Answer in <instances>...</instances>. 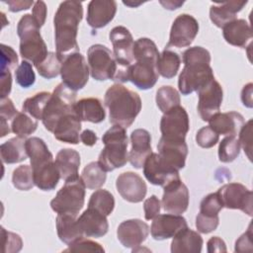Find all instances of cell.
<instances>
[{
  "label": "cell",
  "mask_w": 253,
  "mask_h": 253,
  "mask_svg": "<svg viewBox=\"0 0 253 253\" xmlns=\"http://www.w3.org/2000/svg\"><path fill=\"white\" fill-rule=\"evenodd\" d=\"M0 87H1V99H5L11 92L12 88V75L10 71L1 72L0 74Z\"/></svg>",
  "instance_id": "obj_57"
},
{
  "label": "cell",
  "mask_w": 253,
  "mask_h": 253,
  "mask_svg": "<svg viewBox=\"0 0 253 253\" xmlns=\"http://www.w3.org/2000/svg\"><path fill=\"white\" fill-rule=\"evenodd\" d=\"M26 150L31 161L35 185L42 191L53 190L58 184L60 174L45 142L40 137H31L26 140Z\"/></svg>",
  "instance_id": "obj_4"
},
{
  "label": "cell",
  "mask_w": 253,
  "mask_h": 253,
  "mask_svg": "<svg viewBox=\"0 0 253 253\" xmlns=\"http://www.w3.org/2000/svg\"><path fill=\"white\" fill-rule=\"evenodd\" d=\"M180 64L181 58L179 54L169 48H165L158 57L157 70L162 77L170 79L177 74Z\"/></svg>",
  "instance_id": "obj_35"
},
{
  "label": "cell",
  "mask_w": 253,
  "mask_h": 253,
  "mask_svg": "<svg viewBox=\"0 0 253 253\" xmlns=\"http://www.w3.org/2000/svg\"><path fill=\"white\" fill-rule=\"evenodd\" d=\"M40 29L32 14H25L17 26V34L20 38V54L23 59L31 61L35 66L42 62L49 52L41 36Z\"/></svg>",
  "instance_id": "obj_5"
},
{
  "label": "cell",
  "mask_w": 253,
  "mask_h": 253,
  "mask_svg": "<svg viewBox=\"0 0 253 253\" xmlns=\"http://www.w3.org/2000/svg\"><path fill=\"white\" fill-rule=\"evenodd\" d=\"M76 92L63 83L58 84L51 93L42 115V124L48 131L52 132L56 123L64 116L75 112Z\"/></svg>",
  "instance_id": "obj_8"
},
{
  "label": "cell",
  "mask_w": 253,
  "mask_h": 253,
  "mask_svg": "<svg viewBox=\"0 0 253 253\" xmlns=\"http://www.w3.org/2000/svg\"><path fill=\"white\" fill-rule=\"evenodd\" d=\"M199 32L198 21L189 14L179 15L173 22L170 38L166 47H185L189 46Z\"/></svg>",
  "instance_id": "obj_15"
},
{
  "label": "cell",
  "mask_w": 253,
  "mask_h": 253,
  "mask_svg": "<svg viewBox=\"0 0 253 253\" xmlns=\"http://www.w3.org/2000/svg\"><path fill=\"white\" fill-rule=\"evenodd\" d=\"M55 223L59 239L67 245L78 238L84 237L79 229L76 214L57 213Z\"/></svg>",
  "instance_id": "obj_33"
},
{
  "label": "cell",
  "mask_w": 253,
  "mask_h": 253,
  "mask_svg": "<svg viewBox=\"0 0 253 253\" xmlns=\"http://www.w3.org/2000/svg\"><path fill=\"white\" fill-rule=\"evenodd\" d=\"M18 64V55L16 51L9 45L1 43V59H0V71H10L14 69Z\"/></svg>",
  "instance_id": "obj_50"
},
{
  "label": "cell",
  "mask_w": 253,
  "mask_h": 253,
  "mask_svg": "<svg viewBox=\"0 0 253 253\" xmlns=\"http://www.w3.org/2000/svg\"><path fill=\"white\" fill-rule=\"evenodd\" d=\"M240 143L235 136H226L218 146V158L221 162L229 163L235 160L240 153Z\"/></svg>",
  "instance_id": "obj_43"
},
{
  "label": "cell",
  "mask_w": 253,
  "mask_h": 253,
  "mask_svg": "<svg viewBox=\"0 0 253 253\" xmlns=\"http://www.w3.org/2000/svg\"><path fill=\"white\" fill-rule=\"evenodd\" d=\"M81 179L86 188L91 190L100 189L106 182V171L100 166L99 162H91L82 171Z\"/></svg>",
  "instance_id": "obj_36"
},
{
  "label": "cell",
  "mask_w": 253,
  "mask_h": 253,
  "mask_svg": "<svg viewBox=\"0 0 253 253\" xmlns=\"http://www.w3.org/2000/svg\"><path fill=\"white\" fill-rule=\"evenodd\" d=\"M77 223L84 237H102L109 229L107 216L91 208H88L77 217Z\"/></svg>",
  "instance_id": "obj_22"
},
{
  "label": "cell",
  "mask_w": 253,
  "mask_h": 253,
  "mask_svg": "<svg viewBox=\"0 0 253 253\" xmlns=\"http://www.w3.org/2000/svg\"><path fill=\"white\" fill-rule=\"evenodd\" d=\"M89 66L80 52H74L62 59L60 75L62 83L73 91L82 89L89 79Z\"/></svg>",
  "instance_id": "obj_11"
},
{
  "label": "cell",
  "mask_w": 253,
  "mask_h": 253,
  "mask_svg": "<svg viewBox=\"0 0 253 253\" xmlns=\"http://www.w3.org/2000/svg\"><path fill=\"white\" fill-rule=\"evenodd\" d=\"M88 208L94 209L108 216L113 212L115 208L114 196L107 190L97 189L90 197Z\"/></svg>",
  "instance_id": "obj_38"
},
{
  "label": "cell",
  "mask_w": 253,
  "mask_h": 253,
  "mask_svg": "<svg viewBox=\"0 0 253 253\" xmlns=\"http://www.w3.org/2000/svg\"><path fill=\"white\" fill-rule=\"evenodd\" d=\"M198 111L203 121L209 122L215 114L219 113L222 103L223 91L220 84L213 78L202 86L198 91Z\"/></svg>",
  "instance_id": "obj_14"
},
{
  "label": "cell",
  "mask_w": 253,
  "mask_h": 253,
  "mask_svg": "<svg viewBox=\"0 0 253 253\" xmlns=\"http://www.w3.org/2000/svg\"><path fill=\"white\" fill-rule=\"evenodd\" d=\"M117 61V72L114 80L119 82L129 81V68L133 61V39L130 32L123 26L112 29L109 34Z\"/></svg>",
  "instance_id": "obj_7"
},
{
  "label": "cell",
  "mask_w": 253,
  "mask_h": 253,
  "mask_svg": "<svg viewBox=\"0 0 253 253\" xmlns=\"http://www.w3.org/2000/svg\"><path fill=\"white\" fill-rule=\"evenodd\" d=\"M81 121L76 112L70 113L61 118L53 128L54 137L62 142L77 144L80 139Z\"/></svg>",
  "instance_id": "obj_26"
},
{
  "label": "cell",
  "mask_w": 253,
  "mask_h": 253,
  "mask_svg": "<svg viewBox=\"0 0 253 253\" xmlns=\"http://www.w3.org/2000/svg\"><path fill=\"white\" fill-rule=\"evenodd\" d=\"M105 249L100 243L81 237L68 244V248L64 252H104Z\"/></svg>",
  "instance_id": "obj_48"
},
{
  "label": "cell",
  "mask_w": 253,
  "mask_h": 253,
  "mask_svg": "<svg viewBox=\"0 0 253 253\" xmlns=\"http://www.w3.org/2000/svg\"><path fill=\"white\" fill-rule=\"evenodd\" d=\"M222 208L223 205L217 192L211 193L202 200L200 205V213L210 216H217Z\"/></svg>",
  "instance_id": "obj_46"
},
{
  "label": "cell",
  "mask_w": 253,
  "mask_h": 253,
  "mask_svg": "<svg viewBox=\"0 0 253 253\" xmlns=\"http://www.w3.org/2000/svg\"><path fill=\"white\" fill-rule=\"evenodd\" d=\"M116 188L122 198L129 203H139L146 195L147 187L143 179L134 172H124L116 181Z\"/></svg>",
  "instance_id": "obj_18"
},
{
  "label": "cell",
  "mask_w": 253,
  "mask_h": 253,
  "mask_svg": "<svg viewBox=\"0 0 253 253\" xmlns=\"http://www.w3.org/2000/svg\"><path fill=\"white\" fill-rule=\"evenodd\" d=\"M17 114H18V111L16 110V108L10 98L7 97L5 99H1L0 121H5L8 123L10 120L12 121Z\"/></svg>",
  "instance_id": "obj_54"
},
{
  "label": "cell",
  "mask_w": 253,
  "mask_h": 253,
  "mask_svg": "<svg viewBox=\"0 0 253 253\" xmlns=\"http://www.w3.org/2000/svg\"><path fill=\"white\" fill-rule=\"evenodd\" d=\"M247 1H225L212 4L210 8L211 21L217 27L223 28L236 19V14L242 10Z\"/></svg>",
  "instance_id": "obj_29"
},
{
  "label": "cell",
  "mask_w": 253,
  "mask_h": 253,
  "mask_svg": "<svg viewBox=\"0 0 253 253\" xmlns=\"http://www.w3.org/2000/svg\"><path fill=\"white\" fill-rule=\"evenodd\" d=\"M189 116L180 105L164 113L160 121V130L163 138L184 140L189 131Z\"/></svg>",
  "instance_id": "obj_13"
},
{
  "label": "cell",
  "mask_w": 253,
  "mask_h": 253,
  "mask_svg": "<svg viewBox=\"0 0 253 253\" xmlns=\"http://www.w3.org/2000/svg\"><path fill=\"white\" fill-rule=\"evenodd\" d=\"M161 204L158 198L155 195L150 196L147 198L143 203V210H144V216L146 220L153 219L156 215L160 212Z\"/></svg>",
  "instance_id": "obj_53"
},
{
  "label": "cell",
  "mask_w": 253,
  "mask_h": 253,
  "mask_svg": "<svg viewBox=\"0 0 253 253\" xmlns=\"http://www.w3.org/2000/svg\"><path fill=\"white\" fill-rule=\"evenodd\" d=\"M149 231L150 229L146 222L138 218H133L125 220L119 225L117 236L124 247L133 249L145 241Z\"/></svg>",
  "instance_id": "obj_19"
},
{
  "label": "cell",
  "mask_w": 253,
  "mask_h": 253,
  "mask_svg": "<svg viewBox=\"0 0 253 253\" xmlns=\"http://www.w3.org/2000/svg\"><path fill=\"white\" fill-rule=\"evenodd\" d=\"M252 90H253V84L248 83L245 85L241 91V101L243 105L247 108L253 107V100H252Z\"/></svg>",
  "instance_id": "obj_60"
},
{
  "label": "cell",
  "mask_w": 253,
  "mask_h": 253,
  "mask_svg": "<svg viewBox=\"0 0 253 253\" xmlns=\"http://www.w3.org/2000/svg\"><path fill=\"white\" fill-rule=\"evenodd\" d=\"M188 227L187 220L181 214H158L153 218L150 233L155 240H164L174 237L179 231Z\"/></svg>",
  "instance_id": "obj_20"
},
{
  "label": "cell",
  "mask_w": 253,
  "mask_h": 253,
  "mask_svg": "<svg viewBox=\"0 0 253 253\" xmlns=\"http://www.w3.org/2000/svg\"><path fill=\"white\" fill-rule=\"evenodd\" d=\"M252 223L249 224V227L245 233H243L235 242V252H246L252 251Z\"/></svg>",
  "instance_id": "obj_55"
},
{
  "label": "cell",
  "mask_w": 253,
  "mask_h": 253,
  "mask_svg": "<svg viewBox=\"0 0 253 253\" xmlns=\"http://www.w3.org/2000/svg\"><path fill=\"white\" fill-rule=\"evenodd\" d=\"M38 122L25 112H18L11 122V130L20 137H27L36 131Z\"/></svg>",
  "instance_id": "obj_40"
},
{
  "label": "cell",
  "mask_w": 253,
  "mask_h": 253,
  "mask_svg": "<svg viewBox=\"0 0 253 253\" xmlns=\"http://www.w3.org/2000/svg\"><path fill=\"white\" fill-rule=\"evenodd\" d=\"M183 1H160V4L164 6L165 9H168V10H175V9H178L181 5H183Z\"/></svg>",
  "instance_id": "obj_62"
},
{
  "label": "cell",
  "mask_w": 253,
  "mask_h": 253,
  "mask_svg": "<svg viewBox=\"0 0 253 253\" xmlns=\"http://www.w3.org/2000/svg\"><path fill=\"white\" fill-rule=\"evenodd\" d=\"M82 17L83 7L79 1H63L57 8L53 24L56 53L61 60L71 53L79 52L77 32Z\"/></svg>",
  "instance_id": "obj_1"
},
{
  "label": "cell",
  "mask_w": 253,
  "mask_h": 253,
  "mask_svg": "<svg viewBox=\"0 0 253 253\" xmlns=\"http://www.w3.org/2000/svg\"><path fill=\"white\" fill-rule=\"evenodd\" d=\"M12 183L14 187L20 191H29L34 185V173L32 166L21 165L13 171Z\"/></svg>",
  "instance_id": "obj_44"
},
{
  "label": "cell",
  "mask_w": 253,
  "mask_h": 253,
  "mask_svg": "<svg viewBox=\"0 0 253 253\" xmlns=\"http://www.w3.org/2000/svg\"><path fill=\"white\" fill-rule=\"evenodd\" d=\"M219 223V218L217 216H210L200 213L196 217V227L201 233H210L216 229Z\"/></svg>",
  "instance_id": "obj_52"
},
{
  "label": "cell",
  "mask_w": 253,
  "mask_h": 253,
  "mask_svg": "<svg viewBox=\"0 0 253 253\" xmlns=\"http://www.w3.org/2000/svg\"><path fill=\"white\" fill-rule=\"evenodd\" d=\"M209 124L217 134L235 136L244 125V118L237 112L217 113L210 119Z\"/></svg>",
  "instance_id": "obj_27"
},
{
  "label": "cell",
  "mask_w": 253,
  "mask_h": 253,
  "mask_svg": "<svg viewBox=\"0 0 253 253\" xmlns=\"http://www.w3.org/2000/svg\"><path fill=\"white\" fill-rule=\"evenodd\" d=\"M158 154L170 166L178 171L185 167L186 158L188 155V146L186 140L166 139L161 137L158 145Z\"/></svg>",
  "instance_id": "obj_21"
},
{
  "label": "cell",
  "mask_w": 253,
  "mask_h": 253,
  "mask_svg": "<svg viewBox=\"0 0 253 253\" xmlns=\"http://www.w3.org/2000/svg\"><path fill=\"white\" fill-rule=\"evenodd\" d=\"M132 53L135 61L150 60L157 62L160 55L155 42L148 38H140L134 42Z\"/></svg>",
  "instance_id": "obj_39"
},
{
  "label": "cell",
  "mask_w": 253,
  "mask_h": 253,
  "mask_svg": "<svg viewBox=\"0 0 253 253\" xmlns=\"http://www.w3.org/2000/svg\"><path fill=\"white\" fill-rule=\"evenodd\" d=\"M5 4L8 5L9 10L11 12H20L23 10H28L34 5V1L31 0H9V1H4Z\"/></svg>",
  "instance_id": "obj_58"
},
{
  "label": "cell",
  "mask_w": 253,
  "mask_h": 253,
  "mask_svg": "<svg viewBox=\"0 0 253 253\" xmlns=\"http://www.w3.org/2000/svg\"><path fill=\"white\" fill-rule=\"evenodd\" d=\"M130 142L131 149L128 153V160L134 168L140 169L146 158L152 153L151 135L146 129L137 128L131 132Z\"/></svg>",
  "instance_id": "obj_24"
},
{
  "label": "cell",
  "mask_w": 253,
  "mask_h": 253,
  "mask_svg": "<svg viewBox=\"0 0 253 253\" xmlns=\"http://www.w3.org/2000/svg\"><path fill=\"white\" fill-rule=\"evenodd\" d=\"M143 174L147 181L156 186H166L173 180L179 179V171L167 164L158 153H151L143 164Z\"/></svg>",
  "instance_id": "obj_16"
},
{
  "label": "cell",
  "mask_w": 253,
  "mask_h": 253,
  "mask_svg": "<svg viewBox=\"0 0 253 253\" xmlns=\"http://www.w3.org/2000/svg\"><path fill=\"white\" fill-rule=\"evenodd\" d=\"M208 252L214 253V252H226V246L224 241L219 238L218 236H213L208 241Z\"/></svg>",
  "instance_id": "obj_59"
},
{
  "label": "cell",
  "mask_w": 253,
  "mask_h": 253,
  "mask_svg": "<svg viewBox=\"0 0 253 253\" xmlns=\"http://www.w3.org/2000/svg\"><path fill=\"white\" fill-rule=\"evenodd\" d=\"M15 77L17 83L23 88H29L34 85L36 81V75L32 64L27 60H23L15 71Z\"/></svg>",
  "instance_id": "obj_45"
},
{
  "label": "cell",
  "mask_w": 253,
  "mask_h": 253,
  "mask_svg": "<svg viewBox=\"0 0 253 253\" xmlns=\"http://www.w3.org/2000/svg\"><path fill=\"white\" fill-rule=\"evenodd\" d=\"M219 139V134H217L210 126H203L200 128L196 134V141L198 145L203 148H211L214 146Z\"/></svg>",
  "instance_id": "obj_49"
},
{
  "label": "cell",
  "mask_w": 253,
  "mask_h": 253,
  "mask_svg": "<svg viewBox=\"0 0 253 253\" xmlns=\"http://www.w3.org/2000/svg\"><path fill=\"white\" fill-rule=\"evenodd\" d=\"M102 141L105 146L99 155L100 166L106 172L125 166L128 161L126 128L113 126L103 134Z\"/></svg>",
  "instance_id": "obj_6"
},
{
  "label": "cell",
  "mask_w": 253,
  "mask_h": 253,
  "mask_svg": "<svg viewBox=\"0 0 253 253\" xmlns=\"http://www.w3.org/2000/svg\"><path fill=\"white\" fill-rule=\"evenodd\" d=\"M51 93L40 92L25 100L22 105L23 112L34 118L35 120H42L44 108L50 99Z\"/></svg>",
  "instance_id": "obj_37"
},
{
  "label": "cell",
  "mask_w": 253,
  "mask_h": 253,
  "mask_svg": "<svg viewBox=\"0 0 253 253\" xmlns=\"http://www.w3.org/2000/svg\"><path fill=\"white\" fill-rule=\"evenodd\" d=\"M32 16L37 25L42 28L46 19V5L43 1H37L33 7Z\"/></svg>",
  "instance_id": "obj_56"
},
{
  "label": "cell",
  "mask_w": 253,
  "mask_h": 253,
  "mask_svg": "<svg viewBox=\"0 0 253 253\" xmlns=\"http://www.w3.org/2000/svg\"><path fill=\"white\" fill-rule=\"evenodd\" d=\"M222 35L226 42L231 45L245 48L251 44L253 38L250 25L243 19H235L222 28Z\"/></svg>",
  "instance_id": "obj_28"
},
{
  "label": "cell",
  "mask_w": 253,
  "mask_h": 253,
  "mask_svg": "<svg viewBox=\"0 0 253 253\" xmlns=\"http://www.w3.org/2000/svg\"><path fill=\"white\" fill-rule=\"evenodd\" d=\"M75 112L82 122L99 124L106 118V112L97 98H84L76 102Z\"/></svg>",
  "instance_id": "obj_32"
},
{
  "label": "cell",
  "mask_w": 253,
  "mask_h": 253,
  "mask_svg": "<svg viewBox=\"0 0 253 253\" xmlns=\"http://www.w3.org/2000/svg\"><path fill=\"white\" fill-rule=\"evenodd\" d=\"M202 247V236L188 227L179 231L171 242L172 253H200Z\"/></svg>",
  "instance_id": "obj_30"
},
{
  "label": "cell",
  "mask_w": 253,
  "mask_h": 253,
  "mask_svg": "<svg viewBox=\"0 0 253 253\" xmlns=\"http://www.w3.org/2000/svg\"><path fill=\"white\" fill-rule=\"evenodd\" d=\"M1 159L3 163H19L27 159L26 140L23 137H13L0 145Z\"/></svg>",
  "instance_id": "obj_34"
},
{
  "label": "cell",
  "mask_w": 253,
  "mask_h": 253,
  "mask_svg": "<svg viewBox=\"0 0 253 253\" xmlns=\"http://www.w3.org/2000/svg\"><path fill=\"white\" fill-rule=\"evenodd\" d=\"M97 134L91 129H85L80 133V140L87 146H93L97 142Z\"/></svg>",
  "instance_id": "obj_61"
},
{
  "label": "cell",
  "mask_w": 253,
  "mask_h": 253,
  "mask_svg": "<svg viewBox=\"0 0 253 253\" xmlns=\"http://www.w3.org/2000/svg\"><path fill=\"white\" fill-rule=\"evenodd\" d=\"M117 2L114 0H92L87 8V24L93 29L107 26L115 17Z\"/></svg>",
  "instance_id": "obj_23"
},
{
  "label": "cell",
  "mask_w": 253,
  "mask_h": 253,
  "mask_svg": "<svg viewBox=\"0 0 253 253\" xmlns=\"http://www.w3.org/2000/svg\"><path fill=\"white\" fill-rule=\"evenodd\" d=\"M61 58L57 55L56 52L49 51L45 59L35 66L39 74L46 79H51L60 74L61 69Z\"/></svg>",
  "instance_id": "obj_42"
},
{
  "label": "cell",
  "mask_w": 253,
  "mask_h": 253,
  "mask_svg": "<svg viewBox=\"0 0 253 253\" xmlns=\"http://www.w3.org/2000/svg\"><path fill=\"white\" fill-rule=\"evenodd\" d=\"M159 73L157 62L150 60H137L129 68V81L138 89L147 90L157 82Z\"/></svg>",
  "instance_id": "obj_25"
},
{
  "label": "cell",
  "mask_w": 253,
  "mask_h": 253,
  "mask_svg": "<svg viewBox=\"0 0 253 253\" xmlns=\"http://www.w3.org/2000/svg\"><path fill=\"white\" fill-rule=\"evenodd\" d=\"M90 75L98 81L114 80L117 72V61L112 51L103 44L91 45L87 51Z\"/></svg>",
  "instance_id": "obj_10"
},
{
  "label": "cell",
  "mask_w": 253,
  "mask_h": 253,
  "mask_svg": "<svg viewBox=\"0 0 253 253\" xmlns=\"http://www.w3.org/2000/svg\"><path fill=\"white\" fill-rule=\"evenodd\" d=\"M217 194L222 202L223 208L240 210L248 215H252L253 195L244 185L240 183H228L219 188Z\"/></svg>",
  "instance_id": "obj_12"
},
{
  "label": "cell",
  "mask_w": 253,
  "mask_h": 253,
  "mask_svg": "<svg viewBox=\"0 0 253 253\" xmlns=\"http://www.w3.org/2000/svg\"><path fill=\"white\" fill-rule=\"evenodd\" d=\"M162 207L165 211L174 214L184 213L189 206V190L181 179L173 180L163 187Z\"/></svg>",
  "instance_id": "obj_17"
},
{
  "label": "cell",
  "mask_w": 253,
  "mask_h": 253,
  "mask_svg": "<svg viewBox=\"0 0 253 253\" xmlns=\"http://www.w3.org/2000/svg\"><path fill=\"white\" fill-rule=\"evenodd\" d=\"M1 240L3 253H16L23 247V241L19 234L6 230L1 227Z\"/></svg>",
  "instance_id": "obj_47"
},
{
  "label": "cell",
  "mask_w": 253,
  "mask_h": 253,
  "mask_svg": "<svg viewBox=\"0 0 253 253\" xmlns=\"http://www.w3.org/2000/svg\"><path fill=\"white\" fill-rule=\"evenodd\" d=\"M85 185L81 176L65 181L64 186L57 192L50 202V207L57 213H72L78 215L84 206Z\"/></svg>",
  "instance_id": "obj_9"
},
{
  "label": "cell",
  "mask_w": 253,
  "mask_h": 253,
  "mask_svg": "<svg viewBox=\"0 0 253 253\" xmlns=\"http://www.w3.org/2000/svg\"><path fill=\"white\" fill-rule=\"evenodd\" d=\"M104 103L109 109L110 123L127 128L141 110L139 95L122 84H114L105 93Z\"/></svg>",
  "instance_id": "obj_3"
},
{
  "label": "cell",
  "mask_w": 253,
  "mask_h": 253,
  "mask_svg": "<svg viewBox=\"0 0 253 253\" xmlns=\"http://www.w3.org/2000/svg\"><path fill=\"white\" fill-rule=\"evenodd\" d=\"M156 105L162 113H166L180 105V95L172 86H162L156 92Z\"/></svg>",
  "instance_id": "obj_41"
},
{
  "label": "cell",
  "mask_w": 253,
  "mask_h": 253,
  "mask_svg": "<svg viewBox=\"0 0 253 253\" xmlns=\"http://www.w3.org/2000/svg\"><path fill=\"white\" fill-rule=\"evenodd\" d=\"M240 147L243 148L249 160H252V120H249L239 130V139Z\"/></svg>",
  "instance_id": "obj_51"
},
{
  "label": "cell",
  "mask_w": 253,
  "mask_h": 253,
  "mask_svg": "<svg viewBox=\"0 0 253 253\" xmlns=\"http://www.w3.org/2000/svg\"><path fill=\"white\" fill-rule=\"evenodd\" d=\"M182 69L178 87L182 95H189L198 91L202 86L214 78L211 63V53L202 46H193L186 49L183 53Z\"/></svg>",
  "instance_id": "obj_2"
},
{
  "label": "cell",
  "mask_w": 253,
  "mask_h": 253,
  "mask_svg": "<svg viewBox=\"0 0 253 253\" xmlns=\"http://www.w3.org/2000/svg\"><path fill=\"white\" fill-rule=\"evenodd\" d=\"M54 162L59 171L60 178L64 181L78 176L80 155L76 150L71 148L60 149L56 154Z\"/></svg>",
  "instance_id": "obj_31"
}]
</instances>
